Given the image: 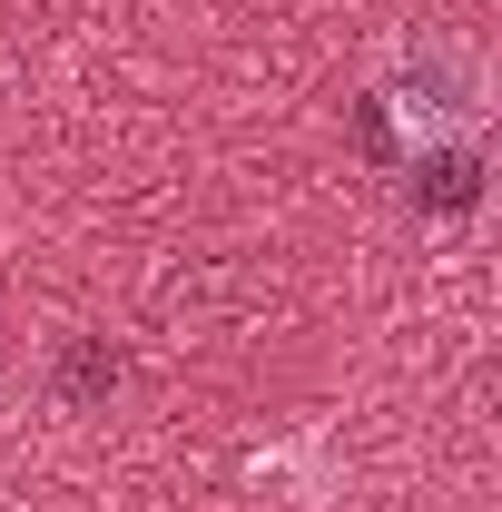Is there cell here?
Returning <instances> with one entry per match:
<instances>
[{
	"label": "cell",
	"mask_w": 502,
	"mask_h": 512,
	"mask_svg": "<svg viewBox=\"0 0 502 512\" xmlns=\"http://www.w3.org/2000/svg\"><path fill=\"white\" fill-rule=\"evenodd\" d=\"M109 384H119V345H109V335H79L69 365H60V394H69V404H99Z\"/></svg>",
	"instance_id": "cell-1"
}]
</instances>
